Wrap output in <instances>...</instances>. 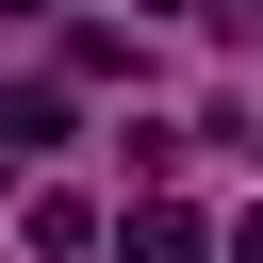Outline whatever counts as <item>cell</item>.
I'll return each instance as SVG.
<instances>
[{"label":"cell","mask_w":263,"mask_h":263,"mask_svg":"<svg viewBox=\"0 0 263 263\" xmlns=\"http://www.w3.org/2000/svg\"><path fill=\"white\" fill-rule=\"evenodd\" d=\"M66 66H82V82H148V33H132V16H82Z\"/></svg>","instance_id":"7a4b0ae2"},{"label":"cell","mask_w":263,"mask_h":263,"mask_svg":"<svg viewBox=\"0 0 263 263\" xmlns=\"http://www.w3.org/2000/svg\"><path fill=\"white\" fill-rule=\"evenodd\" d=\"M230 148H247V164H263V115H230Z\"/></svg>","instance_id":"277c9868"},{"label":"cell","mask_w":263,"mask_h":263,"mask_svg":"<svg viewBox=\"0 0 263 263\" xmlns=\"http://www.w3.org/2000/svg\"><path fill=\"white\" fill-rule=\"evenodd\" d=\"M115 247H132V263H214V230H197L181 197H132V230H115Z\"/></svg>","instance_id":"6da1fadb"},{"label":"cell","mask_w":263,"mask_h":263,"mask_svg":"<svg viewBox=\"0 0 263 263\" xmlns=\"http://www.w3.org/2000/svg\"><path fill=\"white\" fill-rule=\"evenodd\" d=\"M0 16H33V0H0Z\"/></svg>","instance_id":"5b68a950"},{"label":"cell","mask_w":263,"mask_h":263,"mask_svg":"<svg viewBox=\"0 0 263 263\" xmlns=\"http://www.w3.org/2000/svg\"><path fill=\"white\" fill-rule=\"evenodd\" d=\"M230 263H263V214H247V230H230Z\"/></svg>","instance_id":"3957f363"}]
</instances>
